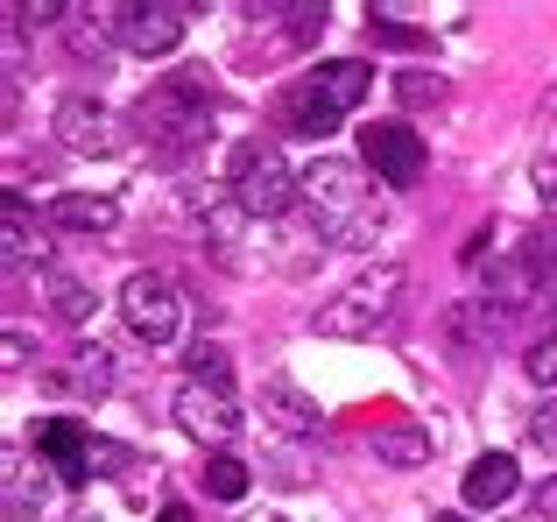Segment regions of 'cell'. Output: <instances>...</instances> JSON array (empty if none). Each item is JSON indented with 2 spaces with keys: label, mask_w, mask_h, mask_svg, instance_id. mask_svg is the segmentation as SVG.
Listing matches in <instances>:
<instances>
[{
  "label": "cell",
  "mask_w": 557,
  "mask_h": 522,
  "mask_svg": "<svg viewBox=\"0 0 557 522\" xmlns=\"http://www.w3.org/2000/svg\"><path fill=\"white\" fill-rule=\"evenodd\" d=\"M190 382H219L226 388V346H190Z\"/></svg>",
  "instance_id": "24"
},
{
  "label": "cell",
  "mask_w": 557,
  "mask_h": 522,
  "mask_svg": "<svg viewBox=\"0 0 557 522\" xmlns=\"http://www.w3.org/2000/svg\"><path fill=\"white\" fill-rule=\"evenodd\" d=\"M121 14H127V8H71V22H64L71 57H99V50H113V42H121Z\"/></svg>",
  "instance_id": "17"
},
{
  "label": "cell",
  "mask_w": 557,
  "mask_h": 522,
  "mask_svg": "<svg viewBox=\"0 0 557 522\" xmlns=\"http://www.w3.org/2000/svg\"><path fill=\"white\" fill-rule=\"evenodd\" d=\"M42 220L71 226V234H113V226H121V206H113V198H92V191H64V198L42 206Z\"/></svg>",
  "instance_id": "15"
},
{
  "label": "cell",
  "mask_w": 557,
  "mask_h": 522,
  "mask_svg": "<svg viewBox=\"0 0 557 522\" xmlns=\"http://www.w3.org/2000/svg\"><path fill=\"white\" fill-rule=\"evenodd\" d=\"M530 438H536V445H544V452L557 459V402H550V410H544V417L530 424Z\"/></svg>",
  "instance_id": "29"
},
{
  "label": "cell",
  "mask_w": 557,
  "mask_h": 522,
  "mask_svg": "<svg viewBox=\"0 0 557 522\" xmlns=\"http://www.w3.org/2000/svg\"><path fill=\"white\" fill-rule=\"evenodd\" d=\"M64 22H71L64 0H22L14 8V28H64Z\"/></svg>",
  "instance_id": "22"
},
{
  "label": "cell",
  "mask_w": 557,
  "mask_h": 522,
  "mask_svg": "<svg viewBox=\"0 0 557 522\" xmlns=\"http://www.w3.org/2000/svg\"><path fill=\"white\" fill-rule=\"evenodd\" d=\"M121 318H127V332L135 339H149V346H170L177 339V325H184V303H177V289H170V275H156V269H135L121 283Z\"/></svg>",
  "instance_id": "6"
},
{
  "label": "cell",
  "mask_w": 557,
  "mask_h": 522,
  "mask_svg": "<svg viewBox=\"0 0 557 522\" xmlns=\"http://www.w3.org/2000/svg\"><path fill=\"white\" fill-rule=\"evenodd\" d=\"M374 459H388V467H423V459H431V438H423V431H381L374 438Z\"/></svg>",
  "instance_id": "20"
},
{
  "label": "cell",
  "mask_w": 557,
  "mask_h": 522,
  "mask_svg": "<svg viewBox=\"0 0 557 522\" xmlns=\"http://www.w3.org/2000/svg\"><path fill=\"white\" fill-rule=\"evenodd\" d=\"M156 522H190V509H184V501H170V509L156 515Z\"/></svg>",
  "instance_id": "30"
},
{
  "label": "cell",
  "mask_w": 557,
  "mask_h": 522,
  "mask_svg": "<svg viewBox=\"0 0 557 522\" xmlns=\"http://www.w3.org/2000/svg\"><path fill=\"white\" fill-rule=\"evenodd\" d=\"M304 212H311V226H325L332 248H354V254H368L374 240L388 234L381 198L368 191V177H360L354 163H339V156H318V163L304 170Z\"/></svg>",
  "instance_id": "1"
},
{
  "label": "cell",
  "mask_w": 557,
  "mask_h": 522,
  "mask_svg": "<svg viewBox=\"0 0 557 522\" xmlns=\"http://www.w3.org/2000/svg\"><path fill=\"white\" fill-rule=\"evenodd\" d=\"M127 445H113V438H92V473H127Z\"/></svg>",
  "instance_id": "26"
},
{
  "label": "cell",
  "mask_w": 557,
  "mask_h": 522,
  "mask_svg": "<svg viewBox=\"0 0 557 522\" xmlns=\"http://www.w3.org/2000/svg\"><path fill=\"white\" fill-rule=\"evenodd\" d=\"M36 459H50L64 487H85L92 481V431L71 417H50V424H36Z\"/></svg>",
  "instance_id": "10"
},
{
  "label": "cell",
  "mask_w": 557,
  "mask_h": 522,
  "mask_svg": "<svg viewBox=\"0 0 557 522\" xmlns=\"http://www.w3.org/2000/svg\"><path fill=\"white\" fill-rule=\"evenodd\" d=\"M240 402H233V388H219V382H190L184 374V388H177V431L190 445H212V452H226L233 438H240Z\"/></svg>",
  "instance_id": "5"
},
{
  "label": "cell",
  "mask_w": 557,
  "mask_h": 522,
  "mask_svg": "<svg viewBox=\"0 0 557 522\" xmlns=\"http://www.w3.org/2000/svg\"><path fill=\"white\" fill-rule=\"evenodd\" d=\"M522 368H530V382H557V318H550V332L522 353Z\"/></svg>",
  "instance_id": "23"
},
{
  "label": "cell",
  "mask_w": 557,
  "mask_h": 522,
  "mask_svg": "<svg viewBox=\"0 0 557 522\" xmlns=\"http://www.w3.org/2000/svg\"><path fill=\"white\" fill-rule=\"evenodd\" d=\"M261 417H269L283 438H311V431H318V402L304 396L297 382H269V388H261Z\"/></svg>",
  "instance_id": "16"
},
{
  "label": "cell",
  "mask_w": 557,
  "mask_h": 522,
  "mask_svg": "<svg viewBox=\"0 0 557 522\" xmlns=\"http://www.w3.org/2000/svg\"><path fill=\"white\" fill-rule=\"evenodd\" d=\"M226 184H233V198L247 206V220H275V212H289L304 198V170H289L275 141H233Z\"/></svg>",
  "instance_id": "2"
},
{
  "label": "cell",
  "mask_w": 557,
  "mask_h": 522,
  "mask_svg": "<svg viewBox=\"0 0 557 522\" xmlns=\"http://www.w3.org/2000/svg\"><path fill=\"white\" fill-rule=\"evenodd\" d=\"M42 297H50V311L64 318V325H92V289H85L78 275L50 269V275H42Z\"/></svg>",
  "instance_id": "19"
},
{
  "label": "cell",
  "mask_w": 557,
  "mask_h": 522,
  "mask_svg": "<svg viewBox=\"0 0 557 522\" xmlns=\"http://www.w3.org/2000/svg\"><path fill=\"white\" fill-rule=\"evenodd\" d=\"M57 141H64L71 156H113L121 149V127H113V113L99 107V99L64 92L57 99Z\"/></svg>",
  "instance_id": "8"
},
{
  "label": "cell",
  "mask_w": 557,
  "mask_h": 522,
  "mask_svg": "<svg viewBox=\"0 0 557 522\" xmlns=\"http://www.w3.org/2000/svg\"><path fill=\"white\" fill-rule=\"evenodd\" d=\"M395 85H403L409 107H437V99H445V78H423V71H403Z\"/></svg>",
  "instance_id": "25"
},
{
  "label": "cell",
  "mask_w": 557,
  "mask_h": 522,
  "mask_svg": "<svg viewBox=\"0 0 557 522\" xmlns=\"http://www.w3.org/2000/svg\"><path fill=\"white\" fill-rule=\"evenodd\" d=\"M64 396H78V402H92V396H107L113 388V360H107V346H78V353L64 360Z\"/></svg>",
  "instance_id": "18"
},
{
  "label": "cell",
  "mask_w": 557,
  "mask_h": 522,
  "mask_svg": "<svg viewBox=\"0 0 557 522\" xmlns=\"http://www.w3.org/2000/svg\"><path fill=\"white\" fill-rule=\"evenodd\" d=\"M522 487V473H516V459L508 452H480L473 467H466V481H459V495H466V509H502L508 495Z\"/></svg>",
  "instance_id": "13"
},
{
  "label": "cell",
  "mask_w": 557,
  "mask_h": 522,
  "mask_svg": "<svg viewBox=\"0 0 557 522\" xmlns=\"http://www.w3.org/2000/svg\"><path fill=\"white\" fill-rule=\"evenodd\" d=\"M141 135H149V141H198L205 135V85L184 78V85L149 92V99H141Z\"/></svg>",
  "instance_id": "7"
},
{
  "label": "cell",
  "mask_w": 557,
  "mask_h": 522,
  "mask_svg": "<svg viewBox=\"0 0 557 522\" xmlns=\"http://www.w3.org/2000/svg\"><path fill=\"white\" fill-rule=\"evenodd\" d=\"M445 522H466V515H445Z\"/></svg>",
  "instance_id": "31"
},
{
  "label": "cell",
  "mask_w": 557,
  "mask_h": 522,
  "mask_svg": "<svg viewBox=\"0 0 557 522\" xmlns=\"http://www.w3.org/2000/svg\"><path fill=\"white\" fill-rule=\"evenodd\" d=\"M184 22H190L184 8H127L121 14V50L141 57V64H149V57H170L184 42Z\"/></svg>",
  "instance_id": "11"
},
{
  "label": "cell",
  "mask_w": 557,
  "mask_h": 522,
  "mask_svg": "<svg viewBox=\"0 0 557 522\" xmlns=\"http://www.w3.org/2000/svg\"><path fill=\"white\" fill-rule=\"evenodd\" d=\"M360 163H368L388 191H409V184L423 177V163H431V149H423V135L409 121H368L360 127Z\"/></svg>",
  "instance_id": "4"
},
{
  "label": "cell",
  "mask_w": 557,
  "mask_h": 522,
  "mask_svg": "<svg viewBox=\"0 0 557 522\" xmlns=\"http://www.w3.org/2000/svg\"><path fill=\"white\" fill-rule=\"evenodd\" d=\"M339 121H346V113L332 107V99L318 92L311 78L283 85V127H289V135H311V141H325V135H332V127H339Z\"/></svg>",
  "instance_id": "14"
},
{
  "label": "cell",
  "mask_w": 557,
  "mask_h": 522,
  "mask_svg": "<svg viewBox=\"0 0 557 522\" xmlns=\"http://www.w3.org/2000/svg\"><path fill=\"white\" fill-rule=\"evenodd\" d=\"M530 269L557 275V226H550V234H536V240H530Z\"/></svg>",
  "instance_id": "27"
},
{
  "label": "cell",
  "mask_w": 557,
  "mask_h": 522,
  "mask_svg": "<svg viewBox=\"0 0 557 522\" xmlns=\"http://www.w3.org/2000/svg\"><path fill=\"white\" fill-rule=\"evenodd\" d=\"M50 495H57V467H50V459H28V452L0 459V509H8V522L42 515Z\"/></svg>",
  "instance_id": "9"
},
{
  "label": "cell",
  "mask_w": 557,
  "mask_h": 522,
  "mask_svg": "<svg viewBox=\"0 0 557 522\" xmlns=\"http://www.w3.org/2000/svg\"><path fill=\"white\" fill-rule=\"evenodd\" d=\"M536 198L557 212V156H544V163H536Z\"/></svg>",
  "instance_id": "28"
},
{
  "label": "cell",
  "mask_w": 557,
  "mask_h": 522,
  "mask_svg": "<svg viewBox=\"0 0 557 522\" xmlns=\"http://www.w3.org/2000/svg\"><path fill=\"white\" fill-rule=\"evenodd\" d=\"M42 226L50 220H36V212H28V198L22 191H8V212H0V254H8V275H22L28 261H50V234H42Z\"/></svg>",
  "instance_id": "12"
},
{
  "label": "cell",
  "mask_w": 557,
  "mask_h": 522,
  "mask_svg": "<svg viewBox=\"0 0 557 522\" xmlns=\"http://www.w3.org/2000/svg\"><path fill=\"white\" fill-rule=\"evenodd\" d=\"M395 303H403V269L381 261V269L354 275V283L318 311V332H325V339H374V332L395 318Z\"/></svg>",
  "instance_id": "3"
},
{
  "label": "cell",
  "mask_w": 557,
  "mask_h": 522,
  "mask_svg": "<svg viewBox=\"0 0 557 522\" xmlns=\"http://www.w3.org/2000/svg\"><path fill=\"white\" fill-rule=\"evenodd\" d=\"M247 487H255V473H247L240 459H205V495L212 501H240Z\"/></svg>",
  "instance_id": "21"
}]
</instances>
